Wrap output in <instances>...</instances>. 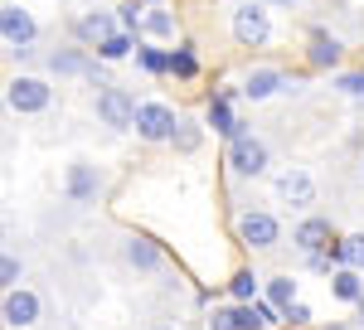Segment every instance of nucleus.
Masks as SVG:
<instances>
[{
  "label": "nucleus",
  "instance_id": "1",
  "mask_svg": "<svg viewBox=\"0 0 364 330\" xmlns=\"http://www.w3.org/2000/svg\"><path fill=\"white\" fill-rule=\"evenodd\" d=\"M228 29H233L238 49H267V39H272V5L267 0H238L233 15H228Z\"/></svg>",
  "mask_w": 364,
  "mask_h": 330
},
{
  "label": "nucleus",
  "instance_id": "2",
  "mask_svg": "<svg viewBox=\"0 0 364 330\" xmlns=\"http://www.w3.org/2000/svg\"><path fill=\"white\" fill-rule=\"evenodd\" d=\"M5 107L20 112V117H39V112L54 107V82L39 78V73H15L5 82Z\"/></svg>",
  "mask_w": 364,
  "mask_h": 330
},
{
  "label": "nucleus",
  "instance_id": "3",
  "mask_svg": "<svg viewBox=\"0 0 364 330\" xmlns=\"http://www.w3.org/2000/svg\"><path fill=\"white\" fill-rule=\"evenodd\" d=\"M136 97H132V87H97L92 92V112H97V122L107 127V132H136Z\"/></svg>",
  "mask_w": 364,
  "mask_h": 330
},
{
  "label": "nucleus",
  "instance_id": "4",
  "mask_svg": "<svg viewBox=\"0 0 364 330\" xmlns=\"http://www.w3.org/2000/svg\"><path fill=\"white\" fill-rule=\"evenodd\" d=\"M238 87H243L248 102H267V97H277V92H301V78L287 73L282 63H252Z\"/></svg>",
  "mask_w": 364,
  "mask_h": 330
},
{
  "label": "nucleus",
  "instance_id": "5",
  "mask_svg": "<svg viewBox=\"0 0 364 330\" xmlns=\"http://www.w3.org/2000/svg\"><path fill=\"white\" fill-rule=\"evenodd\" d=\"M272 194H277V204H287V209H296V214H311V204H316V180H311V170H301V165H287V170H277L272 175Z\"/></svg>",
  "mask_w": 364,
  "mask_h": 330
},
{
  "label": "nucleus",
  "instance_id": "6",
  "mask_svg": "<svg viewBox=\"0 0 364 330\" xmlns=\"http://www.w3.org/2000/svg\"><path fill=\"white\" fill-rule=\"evenodd\" d=\"M233 233H238V243L252 247V252H267V247L282 243V223H277V214H267V209H243V214L233 219Z\"/></svg>",
  "mask_w": 364,
  "mask_h": 330
},
{
  "label": "nucleus",
  "instance_id": "7",
  "mask_svg": "<svg viewBox=\"0 0 364 330\" xmlns=\"http://www.w3.org/2000/svg\"><path fill=\"white\" fill-rule=\"evenodd\" d=\"M224 165L233 170V175H238V180H257V175H267V165H272V151H267V141H262V137L228 141Z\"/></svg>",
  "mask_w": 364,
  "mask_h": 330
},
{
  "label": "nucleus",
  "instance_id": "8",
  "mask_svg": "<svg viewBox=\"0 0 364 330\" xmlns=\"http://www.w3.org/2000/svg\"><path fill=\"white\" fill-rule=\"evenodd\" d=\"M0 39H5V54H15V49H34L39 25H34V15H29L20 0H5V5H0Z\"/></svg>",
  "mask_w": 364,
  "mask_h": 330
},
{
  "label": "nucleus",
  "instance_id": "9",
  "mask_svg": "<svg viewBox=\"0 0 364 330\" xmlns=\"http://www.w3.org/2000/svg\"><path fill=\"white\" fill-rule=\"evenodd\" d=\"M175 122H180V112L170 107V102H156V97H146V102L136 107V137H141V141H151V146H161V141L170 146V137H175Z\"/></svg>",
  "mask_w": 364,
  "mask_h": 330
},
{
  "label": "nucleus",
  "instance_id": "10",
  "mask_svg": "<svg viewBox=\"0 0 364 330\" xmlns=\"http://www.w3.org/2000/svg\"><path fill=\"white\" fill-rule=\"evenodd\" d=\"M102 190H107V175L92 161H73L63 170V194H68V204H97Z\"/></svg>",
  "mask_w": 364,
  "mask_h": 330
},
{
  "label": "nucleus",
  "instance_id": "11",
  "mask_svg": "<svg viewBox=\"0 0 364 330\" xmlns=\"http://www.w3.org/2000/svg\"><path fill=\"white\" fill-rule=\"evenodd\" d=\"M301 58H306V68H316V73H336L340 63H345V39L331 34V29H311L306 44H301Z\"/></svg>",
  "mask_w": 364,
  "mask_h": 330
},
{
  "label": "nucleus",
  "instance_id": "12",
  "mask_svg": "<svg viewBox=\"0 0 364 330\" xmlns=\"http://www.w3.org/2000/svg\"><path fill=\"white\" fill-rule=\"evenodd\" d=\"M0 316H5V326H10V330H29V326H39V316H44V302H39V292H29V287H15V292H5V302H0Z\"/></svg>",
  "mask_w": 364,
  "mask_h": 330
},
{
  "label": "nucleus",
  "instance_id": "13",
  "mask_svg": "<svg viewBox=\"0 0 364 330\" xmlns=\"http://www.w3.org/2000/svg\"><path fill=\"white\" fill-rule=\"evenodd\" d=\"M117 29H122V20H117L112 10H87V15H78V20H73V44L97 49L102 39H112Z\"/></svg>",
  "mask_w": 364,
  "mask_h": 330
},
{
  "label": "nucleus",
  "instance_id": "14",
  "mask_svg": "<svg viewBox=\"0 0 364 330\" xmlns=\"http://www.w3.org/2000/svg\"><path fill=\"white\" fill-rule=\"evenodd\" d=\"M204 127H214V132H219L224 141H243V137H252L248 122H243V117H233V102H224L219 92L204 102Z\"/></svg>",
  "mask_w": 364,
  "mask_h": 330
},
{
  "label": "nucleus",
  "instance_id": "15",
  "mask_svg": "<svg viewBox=\"0 0 364 330\" xmlns=\"http://www.w3.org/2000/svg\"><path fill=\"white\" fill-rule=\"evenodd\" d=\"M44 68H49L54 78H87L92 54H87L83 44H63V49H49V54H44Z\"/></svg>",
  "mask_w": 364,
  "mask_h": 330
},
{
  "label": "nucleus",
  "instance_id": "16",
  "mask_svg": "<svg viewBox=\"0 0 364 330\" xmlns=\"http://www.w3.org/2000/svg\"><path fill=\"white\" fill-rule=\"evenodd\" d=\"M122 257H127L136 272H161V267H166V252H161V243H156V238H146V233H127Z\"/></svg>",
  "mask_w": 364,
  "mask_h": 330
},
{
  "label": "nucleus",
  "instance_id": "17",
  "mask_svg": "<svg viewBox=\"0 0 364 330\" xmlns=\"http://www.w3.org/2000/svg\"><path fill=\"white\" fill-rule=\"evenodd\" d=\"M331 219H321V214H306V219L291 228V247H301V252H321V247H331Z\"/></svg>",
  "mask_w": 364,
  "mask_h": 330
},
{
  "label": "nucleus",
  "instance_id": "18",
  "mask_svg": "<svg viewBox=\"0 0 364 330\" xmlns=\"http://www.w3.org/2000/svg\"><path fill=\"white\" fill-rule=\"evenodd\" d=\"M233 316H238V330H267L282 321V311L267 297H257V302H233Z\"/></svg>",
  "mask_w": 364,
  "mask_h": 330
},
{
  "label": "nucleus",
  "instance_id": "19",
  "mask_svg": "<svg viewBox=\"0 0 364 330\" xmlns=\"http://www.w3.org/2000/svg\"><path fill=\"white\" fill-rule=\"evenodd\" d=\"M146 39L156 44H180V15L170 5H151L146 10Z\"/></svg>",
  "mask_w": 364,
  "mask_h": 330
},
{
  "label": "nucleus",
  "instance_id": "20",
  "mask_svg": "<svg viewBox=\"0 0 364 330\" xmlns=\"http://www.w3.org/2000/svg\"><path fill=\"white\" fill-rule=\"evenodd\" d=\"M204 132H209V127H204V117H185V112H180L175 137H170V151H175V156H195L199 146H204Z\"/></svg>",
  "mask_w": 364,
  "mask_h": 330
},
{
  "label": "nucleus",
  "instance_id": "21",
  "mask_svg": "<svg viewBox=\"0 0 364 330\" xmlns=\"http://www.w3.org/2000/svg\"><path fill=\"white\" fill-rule=\"evenodd\" d=\"M331 297L345 306H360L364 302V272L360 267H336L331 272Z\"/></svg>",
  "mask_w": 364,
  "mask_h": 330
},
{
  "label": "nucleus",
  "instance_id": "22",
  "mask_svg": "<svg viewBox=\"0 0 364 330\" xmlns=\"http://www.w3.org/2000/svg\"><path fill=\"white\" fill-rule=\"evenodd\" d=\"M326 257H331V267H360L364 272V233H345L336 243L326 247Z\"/></svg>",
  "mask_w": 364,
  "mask_h": 330
},
{
  "label": "nucleus",
  "instance_id": "23",
  "mask_svg": "<svg viewBox=\"0 0 364 330\" xmlns=\"http://www.w3.org/2000/svg\"><path fill=\"white\" fill-rule=\"evenodd\" d=\"M262 297L277 306V311H287L291 302H301V282H296L291 272H277V277H267V282H262Z\"/></svg>",
  "mask_w": 364,
  "mask_h": 330
},
{
  "label": "nucleus",
  "instance_id": "24",
  "mask_svg": "<svg viewBox=\"0 0 364 330\" xmlns=\"http://www.w3.org/2000/svg\"><path fill=\"white\" fill-rule=\"evenodd\" d=\"M170 78H175V82H195V78H199L195 39H180V44L170 49Z\"/></svg>",
  "mask_w": 364,
  "mask_h": 330
},
{
  "label": "nucleus",
  "instance_id": "25",
  "mask_svg": "<svg viewBox=\"0 0 364 330\" xmlns=\"http://www.w3.org/2000/svg\"><path fill=\"white\" fill-rule=\"evenodd\" d=\"M136 68H141V73H151V78H166V73H170V49H161L156 39H141Z\"/></svg>",
  "mask_w": 364,
  "mask_h": 330
},
{
  "label": "nucleus",
  "instance_id": "26",
  "mask_svg": "<svg viewBox=\"0 0 364 330\" xmlns=\"http://www.w3.org/2000/svg\"><path fill=\"white\" fill-rule=\"evenodd\" d=\"M262 282L267 277H257L252 267H238V272L228 277V302H257L262 297Z\"/></svg>",
  "mask_w": 364,
  "mask_h": 330
},
{
  "label": "nucleus",
  "instance_id": "27",
  "mask_svg": "<svg viewBox=\"0 0 364 330\" xmlns=\"http://www.w3.org/2000/svg\"><path fill=\"white\" fill-rule=\"evenodd\" d=\"M132 49H141V34H132V29H117L112 39H102V44L92 49V54L102 58V63H117V58L132 54Z\"/></svg>",
  "mask_w": 364,
  "mask_h": 330
},
{
  "label": "nucleus",
  "instance_id": "28",
  "mask_svg": "<svg viewBox=\"0 0 364 330\" xmlns=\"http://www.w3.org/2000/svg\"><path fill=\"white\" fill-rule=\"evenodd\" d=\"M0 282H5V292H15V287H25V262L5 247L0 252Z\"/></svg>",
  "mask_w": 364,
  "mask_h": 330
},
{
  "label": "nucleus",
  "instance_id": "29",
  "mask_svg": "<svg viewBox=\"0 0 364 330\" xmlns=\"http://www.w3.org/2000/svg\"><path fill=\"white\" fill-rule=\"evenodd\" d=\"M331 82H336L340 92H345V97H355V102H364V68H355V73H336Z\"/></svg>",
  "mask_w": 364,
  "mask_h": 330
},
{
  "label": "nucleus",
  "instance_id": "30",
  "mask_svg": "<svg viewBox=\"0 0 364 330\" xmlns=\"http://www.w3.org/2000/svg\"><path fill=\"white\" fill-rule=\"evenodd\" d=\"M282 321H287V326H296V330H306L311 326V306L306 302H291L287 311H282Z\"/></svg>",
  "mask_w": 364,
  "mask_h": 330
},
{
  "label": "nucleus",
  "instance_id": "31",
  "mask_svg": "<svg viewBox=\"0 0 364 330\" xmlns=\"http://www.w3.org/2000/svg\"><path fill=\"white\" fill-rule=\"evenodd\" d=\"M209 330H238V316H233V306H214V316H209Z\"/></svg>",
  "mask_w": 364,
  "mask_h": 330
},
{
  "label": "nucleus",
  "instance_id": "32",
  "mask_svg": "<svg viewBox=\"0 0 364 330\" xmlns=\"http://www.w3.org/2000/svg\"><path fill=\"white\" fill-rule=\"evenodd\" d=\"M267 5H272V10H296L301 0H267Z\"/></svg>",
  "mask_w": 364,
  "mask_h": 330
},
{
  "label": "nucleus",
  "instance_id": "33",
  "mask_svg": "<svg viewBox=\"0 0 364 330\" xmlns=\"http://www.w3.org/2000/svg\"><path fill=\"white\" fill-rule=\"evenodd\" d=\"M321 330H350V326H321Z\"/></svg>",
  "mask_w": 364,
  "mask_h": 330
},
{
  "label": "nucleus",
  "instance_id": "34",
  "mask_svg": "<svg viewBox=\"0 0 364 330\" xmlns=\"http://www.w3.org/2000/svg\"><path fill=\"white\" fill-rule=\"evenodd\" d=\"M151 330H180V326H151Z\"/></svg>",
  "mask_w": 364,
  "mask_h": 330
},
{
  "label": "nucleus",
  "instance_id": "35",
  "mask_svg": "<svg viewBox=\"0 0 364 330\" xmlns=\"http://www.w3.org/2000/svg\"><path fill=\"white\" fill-rule=\"evenodd\" d=\"M360 180H364V156H360Z\"/></svg>",
  "mask_w": 364,
  "mask_h": 330
},
{
  "label": "nucleus",
  "instance_id": "36",
  "mask_svg": "<svg viewBox=\"0 0 364 330\" xmlns=\"http://www.w3.org/2000/svg\"><path fill=\"white\" fill-rule=\"evenodd\" d=\"M146 5H166V0H146Z\"/></svg>",
  "mask_w": 364,
  "mask_h": 330
},
{
  "label": "nucleus",
  "instance_id": "37",
  "mask_svg": "<svg viewBox=\"0 0 364 330\" xmlns=\"http://www.w3.org/2000/svg\"><path fill=\"white\" fill-rule=\"evenodd\" d=\"M233 5H238V0H233Z\"/></svg>",
  "mask_w": 364,
  "mask_h": 330
},
{
  "label": "nucleus",
  "instance_id": "38",
  "mask_svg": "<svg viewBox=\"0 0 364 330\" xmlns=\"http://www.w3.org/2000/svg\"><path fill=\"white\" fill-rule=\"evenodd\" d=\"M204 330H209V326H204Z\"/></svg>",
  "mask_w": 364,
  "mask_h": 330
}]
</instances>
